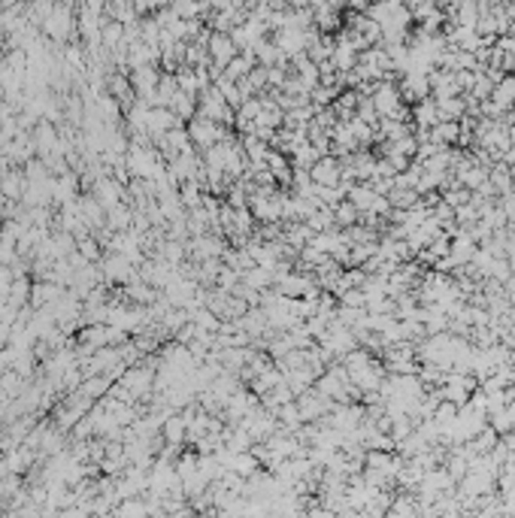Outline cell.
Instances as JSON below:
<instances>
[{
    "instance_id": "cell-7",
    "label": "cell",
    "mask_w": 515,
    "mask_h": 518,
    "mask_svg": "<svg viewBox=\"0 0 515 518\" xmlns=\"http://www.w3.org/2000/svg\"><path fill=\"white\" fill-rule=\"evenodd\" d=\"M430 94V82L424 76H409V79H403V85H400V97H403V104H418V100H424Z\"/></svg>"
},
{
    "instance_id": "cell-6",
    "label": "cell",
    "mask_w": 515,
    "mask_h": 518,
    "mask_svg": "<svg viewBox=\"0 0 515 518\" xmlns=\"http://www.w3.org/2000/svg\"><path fill=\"white\" fill-rule=\"evenodd\" d=\"M161 440L167 445H182L188 440V421L182 415H170V419L161 424Z\"/></svg>"
},
{
    "instance_id": "cell-18",
    "label": "cell",
    "mask_w": 515,
    "mask_h": 518,
    "mask_svg": "<svg viewBox=\"0 0 515 518\" xmlns=\"http://www.w3.org/2000/svg\"><path fill=\"white\" fill-rule=\"evenodd\" d=\"M52 297H58V288L55 285H37L34 288V300L37 303H49Z\"/></svg>"
},
{
    "instance_id": "cell-13",
    "label": "cell",
    "mask_w": 515,
    "mask_h": 518,
    "mask_svg": "<svg viewBox=\"0 0 515 518\" xmlns=\"http://www.w3.org/2000/svg\"><path fill=\"white\" fill-rule=\"evenodd\" d=\"M240 282H246L249 288L264 291V288H270V285H273V270H267V267H261V264H255V267H249L246 273H242V279H240Z\"/></svg>"
},
{
    "instance_id": "cell-17",
    "label": "cell",
    "mask_w": 515,
    "mask_h": 518,
    "mask_svg": "<svg viewBox=\"0 0 515 518\" xmlns=\"http://www.w3.org/2000/svg\"><path fill=\"white\" fill-rule=\"evenodd\" d=\"M22 185H25V182H22V176H15V173H6L4 182H0V188H4L6 197H18V195H22Z\"/></svg>"
},
{
    "instance_id": "cell-10",
    "label": "cell",
    "mask_w": 515,
    "mask_h": 518,
    "mask_svg": "<svg viewBox=\"0 0 515 518\" xmlns=\"http://www.w3.org/2000/svg\"><path fill=\"white\" fill-rule=\"evenodd\" d=\"M276 419H279V428H285V431H291V433H294V431L300 428V424H303V412H300L297 400L282 403L279 409H276Z\"/></svg>"
},
{
    "instance_id": "cell-12",
    "label": "cell",
    "mask_w": 515,
    "mask_h": 518,
    "mask_svg": "<svg viewBox=\"0 0 515 518\" xmlns=\"http://www.w3.org/2000/svg\"><path fill=\"white\" fill-rule=\"evenodd\" d=\"M454 176H458V182H461L464 188L476 191V188H482L485 182H488V167H482V164H473V167H467V170L454 173Z\"/></svg>"
},
{
    "instance_id": "cell-16",
    "label": "cell",
    "mask_w": 515,
    "mask_h": 518,
    "mask_svg": "<svg viewBox=\"0 0 515 518\" xmlns=\"http://www.w3.org/2000/svg\"><path fill=\"white\" fill-rule=\"evenodd\" d=\"M340 303L342 307H352V309H364L367 307V294H364V288H349L340 294Z\"/></svg>"
},
{
    "instance_id": "cell-19",
    "label": "cell",
    "mask_w": 515,
    "mask_h": 518,
    "mask_svg": "<svg viewBox=\"0 0 515 518\" xmlns=\"http://www.w3.org/2000/svg\"><path fill=\"white\" fill-rule=\"evenodd\" d=\"M509 140H512V143H515V125L509 128Z\"/></svg>"
},
{
    "instance_id": "cell-11",
    "label": "cell",
    "mask_w": 515,
    "mask_h": 518,
    "mask_svg": "<svg viewBox=\"0 0 515 518\" xmlns=\"http://www.w3.org/2000/svg\"><path fill=\"white\" fill-rule=\"evenodd\" d=\"M458 134H461L458 121H437L430 128V140H437L440 146H458Z\"/></svg>"
},
{
    "instance_id": "cell-8",
    "label": "cell",
    "mask_w": 515,
    "mask_h": 518,
    "mask_svg": "<svg viewBox=\"0 0 515 518\" xmlns=\"http://www.w3.org/2000/svg\"><path fill=\"white\" fill-rule=\"evenodd\" d=\"M230 470L240 473L242 479H249V476H255L261 470V461L255 458V452H252V449H242V452H234V458H230Z\"/></svg>"
},
{
    "instance_id": "cell-1",
    "label": "cell",
    "mask_w": 515,
    "mask_h": 518,
    "mask_svg": "<svg viewBox=\"0 0 515 518\" xmlns=\"http://www.w3.org/2000/svg\"><path fill=\"white\" fill-rule=\"evenodd\" d=\"M188 134H191V143L204 152L212 143H218V140H228L230 130H228V125H218V121H212V118L197 113L194 118H191V125H188Z\"/></svg>"
},
{
    "instance_id": "cell-14",
    "label": "cell",
    "mask_w": 515,
    "mask_h": 518,
    "mask_svg": "<svg viewBox=\"0 0 515 518\" xmlns=\"http://www.w3.org/2000/svg\"><path fill=\"white\" fill-rule=\"evenodd\" d=\"M358 218H361V212L355 209L352 200H340L337 206H333V221H337V228H352Z\"/></svg>"
},
{
    "instance_id": "cell-5",
    "label": "cell",
    "mask_w": 515,
    "mask_h": 518,
    "mask_svg": "<svg viewBox=\"0 0 515 518\" xmlns=\"http://www.w3.org/2000/svg\"><path fill=\"white\" fill-rule=\"evenodd\" d=\"M412 128H424V130H430L433 125L440 121V113H437V100H418V104H412Z\"/></svg>"
},
{
    "instance_id": "cell-15",
    "label": "cell",
    "mask_w": 515,
    "mask_h": 518,
    "mask_svg": "<svg viewBox=\"0 0 515 518\" xmlns=\"http://www.w3.org/2000/svg\"><path fill=\"white\" fill-rule=\"evenodd\" d=\"M306 225L316 230V233H318V230H333V228H337V221H333V209H330V206H318V209L306 218Z\"/></svg>"
},
{
    "instance_id": "cell-2",
    "label": "cell",
    "mask_w": 515,
    "mask_h": 518,
    "mask_svg": "<svg viewBox=\"0 0 515 518\" xmlns=\"http://www.w3.org/2000/svg\"><path fill=\"white\" fill-rule=\"evenodd\" d=\"M294 400H297L300 412H303V421H318L321 415H328L333 409V400L325 397L321 391H316V385H312V388H306L303 394H297Z\"/></svg>"
},
{
    "instance_id": "cell-4",
    "label": "cell",
    "mask_w": 515,
    "mask_h": 518,
    "mask_svg": "<svg viewBox=\"0 0 515 518\" xmlns=\"http://www.w3.org/2000/svg\"><path fill=\"white\" fill-rule=\"evenodd\" d=\"M237 52H240V49H237V43H234V37H230V34H216V37H209V58L216 61L218 67H225Z\"/></svg>"
},
{
    "instance_id": "cell-3",
    "label": "cell",
    "mask_w": 515,
    "mask_h": 518,
    "mask_svg": "<svg viewBox=\"0 0 515 518\" xmlns=\"http://www.w3.org/2000/svg\"><path fill=\"white\" fill-rule=\"evenodd\" d=\"M309 176L316 185H340L342 170H340V158L337 155H321L316 164L309 167Z\"/></svg>"
},
{
    "instance_id": "cell-9",
    "label": "cell",
    "mask_w": 515,
    "mask_h": 518,
    "mask_svg": "<svg viewBox=\"0 0 515 518\" xmlns=\"http://www.w3.org/2000/svg\"><path fill=\"white\" fill-rule=\"evenodd\" d=\"M437 113H440V121H461L464 113H467V104H464L458 94L440 97V100H437Z\"/></svg>"
}]
</instances>
